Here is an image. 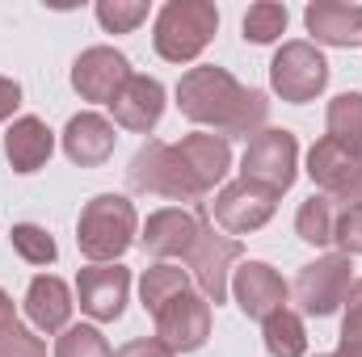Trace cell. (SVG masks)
Masks as SVG:
<instances>
[{
    "mask_svg": "<svg viewBox=\"0 0 362 357\" xmlns=\"http://www.w3.org/2000/svg\"><path fill=\"white\" fill-rule=\"evenodd\" d=\"M127 290H131V269H122V265H89L76 273L81 311H89L93 320H101V324H114L122 315Z\"/></svg>",
    "mask_w": 362,
    "mask_h": 357,
    "instance_id": "obj_14",
    "label": "cell"
},
{
    "mask_svg": "<svg viewBox=\"0 0 362 357\" xmlns=\"http://www.w3.org/2000/svg\"><path fill=\"white\" fill-rule=\"evenodd\" d=\"M152 320H156V341H165L173 353L202 349L206 337H211V303L202 294H194V290H185L173 303H165Z\"/></svg>",
    "mask_w": 362,
    "mask_h": 357,
    "instance_id": "obj_10",
    "label": "cell"
},
{
    "mask_svg": "<svg viewBox=\"0 0 362 357\" xmlns=\"http://www.w3.org/2000/svg\"><path fill=\"white\" fill-rule=\"evenodd\" d=\"M303 21L320 47H362V4L316 0V4H308Z\"/></svg>",
    "mask_w": 362,
    "mask_h": 357,
    "instance_id": "obj_17",
    "label": "cell"
},
{
    "mask_svg": "<svg viewBox=\"0 0 362 357\" xmlns=\"http://www.w3.org/2000/svg\"><path fill=\"white\" fill-rule=\"evenodd\" d=\"M144 17H148V4L144 0H101L97 4V21L110 34H131Z\"/></svg>",
    "mask_w": 362,
    "mask_h": 357,
    "instance_id": "obj_29",
    "label": "cell"
},
{
    "mask_svg": "<svg viewBox=\"0 0 362 357\" xmlns=\"http://www.w3.org/2000/svg\"><path fill=\"white\" fill-rule=\"evenodd\" d=\"M127 181L135 193H156V198H173V202H198L202 189L194 173L185 169V160L177 156L173 143H144L135 156H131V169H127Z\"/></svg>",
    "mask_w": 362,
    "mask_h": 357,
    "instance_id": "obj_4",
    "label": "cell"
},
{
    "mask_svg": "<svg viewBox=\"0 0 362 357\" xmlns=\"http://www.w3.org/2000/svg\"><path fill=\"white\" fill-rule=\"evenodd\" d=\"M240 240L236 236H215L211 227H202L198 244L189 248L185 265H189V277L198 282V294L206 303H223L228 298V269L240 261Z\"/></svg>",
    "mask_w": 362,
    "mask_h": 357,
    "instance_id": "obj_9",
    "label": "cell"
},
{
    "mask_svg": "<svg viewBox=\"0 0 362 357\" xmlns=\"http://www.w3.org/2000/svg\"><path fill=\"white\" fill-rule=\"evenodd\" d=\"M346 257H362V206H346L337 214V240Z\"/></svg>",
    "mask_w": 362,
    "mask_h": 357,
    "instance_id": "obj_32",
    "label": "cell"
},
{
    "mask_svg": "<svg viewBox=\"0 0 362 357\" xmlns=\"http://www.w3.org/2000/svg\"><path fill=\"white\" fill-rule=\"evenodd\" d=\"M308 177L316 181L333 202L362 206V156L346 152L329 135L312 143V152H308Z\"/></svg>",
    "mask_w": 362,
    "mask_h": 357,
    "instance_id": "obj_8",
    "label": "cell"
},
{
    "mask_svg": "<svg viewBox=\"0 0 362 357\" xmlns=\"http://www.w3.org/2000/svg\"><path fill=\"white\" fill-rule=\"evenodd\" d=\"M72 307H76L72 303V290L55 273H38L30 282V290H25V315L42 332H64L68 320H72Z\"/></svg>",
    "mask_w": 362,
    "mask_h": 357,
    "instance_id": "obj_21",
    "label": "cell"
},
{
    "mask_svg": "<svg viewBox=\"0 0 362 357\" xmlns=\"http://www.w3.org/2000/svg\"><path fill=\"white\" fill-rule=\"evenodd\" d=\"M270 85L282 101L303 105L329 85V63L312 42H282V51L270 63Z\"/></svg>",
    "mask_w": 362,
    "mask_h": 357,
    "instance_id": "obj_7",
    "label": "cell"
},
{
    "mask_svg": "<svg viewBox=\"0 0 362 357\" xmlns=\"http://www.w3.org/2000/svg\"><path fill=\"white\" fill-rule=\"evenodd\" d=\"M320 357H350V353H341V349H337V353H320Z\"/></svg>",
    "mask_w": 362,
    "mask_h": 357,
    "instance_id": "obj_36",
    "label": "cell"
},
{
    "mask_svg": "<svg viewBox=\"0 0 362 357\" xmlns=\"http://www.w3.org/2000/svg\"><path fill=\"white\" fill-rule=\"evenodd\" d=\"M215 223L232 236H249L257 227H266L274 219V206H278V193L262 189V185H249V181H232L215 193Z\"/></svg>",
    "mask_w": 362,
    "mask_h": 357,
    "instance_id": "obj_11",
    "label": "cell"
},
{
    "mask_svg": "<svg viewBox=\"0 0 362 357\" xmlns=\"http://www.w3.org/2000/svg\"><path fill=\"white\" fill-rule=\"evenodd\" d=\"M55 357H114L110 353V345H105V337L89 328V324H72V328H64V337L55 341Z\"/></svg>",
    "mask_w": 362,
    "mask_h": 357,
    "instance_id": "obj_28",
    "label": "cell"
},
{
    "mask_svg": "<svg viewBox=\"0 0 362 357\" xmlns=\"http://www.w3.org/2000/svg\"><path fill=\"white\" fill-rule=\"evenodd\" d=\"M215 30H219V8L211 0H169L156 17L152 47L169 63H189L206 51Z\"/></svg>",
    "mask_w": 362,
    "mask_h": 357,
    "instance_id": "obj_3",
    "label": "cell"
},
{
    "mask_svg": "<svg viewBox=\"0 0 362 357\" xmlns=\"http://www.w3.org/2000/svg\"><path fill=\"white\" fill-rule=\"evenodd\" d=\"M13 324H17V315H13V298H8V294L0 290V337H4V332H8Z\"/></svg>",
    "mask_w": 362,
    "mask_h": 357,
    "instance_id": "obj_35",
    "label": "cell"
},
{
    "mask_svg": "<svg viewBox=\"0 0 362 357\" xmlns=\"http://www.w3.org/2000/svg\"><path fill=\"white\" fill-rule=\"evenodd\" d=\"M286 17H291L286 4H274V0L249 4V13H245V38L257 42V47H266V42H274L286 30Z\"/></svg>",
    "mask_w": 362,
    "mask_h": 357,
    "instance_id": "obj_26",
    "label": "cell"
},
{
    "mask_svg": "<svg viewBox=\"0 0 362 357\" xmlns=\"http://www.w3.org/2000/svg\"><path fill=\"white\" fill-rule=\"evenodd\" d=\"M295 169H299V143L291 131H262L249 139L245 160H240V181L262 185L270 193H286L295 185Z\"/></svg>",
    "mask_w": 362,
    "mask_h": 357,
    "instance_id": "obj_5",
    "label": "cell"
},
{
    "mask_svg": "<svg viewBox=\"0 0 362 357\" xmlns=\"http://www.w3.org/2000/svg\"><path fill=\"white\" fill-rule=\"evenodd\" d=\"M114 357H177L165 341H156V337H139V341H131V345H122Z\"/></svg>",
    "mask_w": 362,
    "mask_h": 357,
    "instance_id": "obj_33",
    "label": "cell"
},
{
    "mask_svg": "<svg viewBox=\"0 0 362 357\" xmlns=\"http://www.w3.org/2000/svg\"><path fill=\"white\" fill-rule=\"evenodd\" d=\"M0 357H47V345H42L30 328L13 324V328L0 337Z\"/></svg>",
    "mask_w": 362,
    "mask_h": 357,
    "instance_id": "obj_31",
    "label": "cell"
},
{
    "mask_svg": "<svg viewBox=\"0 0 362 357\" xmlns=\"http://www.w3.org/2000/svg\"><path fill=\"white\" fill-rule=\"evenodd\" d=\"M21 105V85L17 80H8V76H0V122L4 118H13V109Z\"/></svg>",
    "mask_w": 362,
    "mask_h": 357,
    "instance_id": "obj_34",
    "label": "cell"
},
{
    "mask_svg": "<svg viewBox=\"0 0 362 357\" xmlns=\"http://www.w3.org/2000/svg\"><path fill=\"white\" fill-rule=\"evenodd\" d=\"M337 349L350 357H362V277L346 294V320H341V345Z\"/></svg>",
    "mask_w": 362,
    "mask_h": 357,
    "instance_id": "obj_30",
    "label": "cell"
},
{
    "mask_svg": "<svg viewBox=\"0 0 362 357\" xmlns=\"http://www.w3.org/2000/svg\"><path fill=\"white\" fill-rule=\"evenodd\" d=\"M202 214L194 210H181V206H169V210H156L148 223H144V253L156 257V261H173V257H189V248L198 244L202 236Z\"/></svg>",
    "mask_w": 362,
    "mask_h": 357,
    "instance_id": "obj_13",
    "label": "cell"
},
{
    "mask_svg": "<svg viewBox=\"0 0 362 357\" xmlns=\"http://www.w3.org/2000/svg\"><path fill=\"white\" fill-rule=\"evenodd\" d=\"M177 109L198 122L215 126L219 139H253L266 131L270 101L262 89H245L232 72L223 68H189L177 85Z\"/></svg>",
    "mask_w": 362,
    "mask_h": 357,
    "instance_id": "obj_1",
    "label": "cell"
},
{
    "mask_svg": "<svg viewBox=\"0 0 362 357\" xmlns=\"http://www.w3.org/2000/svg\"><path fill=\"white\" fill-rule=\"evenodd\" d=\"M110 109H114V122L122 131L148 135V131H156V122L165 114V85L152 80V76H131L122 85V92L110 101Z\"/></svg>",
    "mask_w": 362,
    "mask_h": 357,
    "instance_id": "obj_16",
    "label": "cell"
},
{
    "mask_svg": "<svg viewBox=\"0 0 362 357\" xmlns=\"http://www.w3.org/2000/svg\"><path fill=\"white\" fill-rule=\"evenodd\" d=\"M135 206L122 193H97L85 202L76 223V244L89 257V265H118V257L135 244Z\"/></svg>",
    "mask_w": 362,
    "mask_h": 357,
    "instance_id": "obj_2",
    "label": "cell"
},
{
    "mask_svg": "<svg viewBox=\"0 0 362 357\" xmlns=\"http://www.w3.org/2000/svg\"><path fill=\"white\" fill-rule=\"evenodd\" d=\"M329 139L362 156V92H341L329 101Z\"/></svg>",
    "mask_w": 362,
    "mask_h": 357,
    "instance_id": "obj_24",
    "label": "cell"
},
{
    "mask_svg": "<svg viewBox=\"0 0 362 357\" xmlns=\"http://www.w3.org/2000/svg\"><path fill=\"white\" fill-rule=\"evenodd\" d=\"M350 286H354V261L346 253H329V257H316L312 265L299 269V277H295V303H299L303 315L325 320V315H333L346 303Z\"/></svg>",
    "mask_w": 362,
    "mask_h": 357,
    "instance_id": "obj_6",
    "label": "cell"
},
{
    "mask_svg": "<svg viewBox=\"0 0 362 357\" xmlns=\"http://www.w3.org/2000/svg\"><path fill=\"white\" fill-rule=\"evenodd\" d=\"M51 152H55V135H51V126H47L42 118H34V114L17 118V122L8 126V135H4V156H8L13 173H38V169L51 160Z\"/></svg>",
    "mask_w": 362,
    "mask_h": 357,
    "instance_id": "obj_20",
    "label": "cell"
},
{
    "mask_svg": "<svg viewBox=\"0 0 362 357\" xmlns=\"http://www.w3.org/2000/svg\"><path fill=\"white\" fill-rule=\"evenodd\" d=\"M173 147H177V156L185 160V169L194 173V181H198L202 193H211L219 181L228 177V169H232V147H228V139H219V135L198 131V135H185Z\"/></svg>",
    "mask_w": 362,
    "mask_h": 357,
    "instance_id": "obj_19",
    "label": "cell"
},
{
    "mask_svg": "<svg viewBox=\"0 0 362 357\" xmlns=\"http://www.w3.org/2000/svg\"><path fill=\"white\" fill-rule=\"evenodd\" d=\"M262 337H266V353L270 357H303L308 353L303 320L291 307H282V311H274L270 320H262Z\"/></svg>",
    "mask_w": 362,
    "mask_h": 357,
    "instance_id": "obj_25",
    "label": "cell"
},
{
    "mask_svg": "<svg viewBox=\"0 0 362 357\" xmlns=\"http://www.w3.org/2000/svg\"><path fill=\"white\" fill-rule=\"evenodd\" d=\"M185 290H189V273L181 265H169V261H156L139 277V298H144V311H152V315L165 303H173L177 294H185Z\"/></svg>",
    "mask_w": 362,
    "mask_h": 357,
    "instance_id": "obj_23",
    "label": "cell"
},
{
    "mask_svg": "<svg viewBox=\"0 0 362 357\" xmlns=\"http://www.w3.org/2000/svg\"><path fill=\"white\" fill-rule=\"evenodd\" d=\"M232 294H236V307H240L249 320H270L274 311L286 307V282H282L278 269L266 265V261H245V265L236 269Z\"/></svg>",
    "mask_w": 362,
    "mask_h": 357,
    "instance_id": "obj_15",
    "label": "cell"
},
{
    "mask_svg": "<svg viewBox=\"0 0 362 357\" xmlns=\"http://www.w3.org/2000/svg\"><path fill=\"white\" fill-rule=\"evenodd\" d=\"M114 122L101 118V114H76L68 126H64V152L72 164L81 169H97L114 156Z\"/></svg>",
    "mask_w": 362,
    "mask_h": 357,
    "instance_id": "obj_18",
    "label": "cell"
},
{
    "mask_svg": "<svg viewBox=\"0 0 362 357\" xmlns=\"http://www.w3.org/2000/svg\"><path fill=\"white\" fill-rule=\"evenodd\" d=\"M337 202L329 198V193H312L303 206H299V214H295V231H299V240L303 244H316V248H325V244H333L337 240Z\"/></svg>",
    "mask_w": 362,
    "mask_h": 357,
    "instance_id": "obj_22",
    "label": "cell"
},
{
    "mask_svg": "<svg viewBox=\"0 0 362 357\" xmlns=\"http://www.w3.org/2000/svg\"><path fill=\"white\" fill-rule=\"evenodd\" d=\"M13 248H17V257L30 261V265H51V261L59 257L55 240H51L47 227H38V223H17V227H13Z\"/></svg>",
    "mask_w": 362,
    "mask_h": 357,
    "instance_id": "obj_27",
    "label": "cell"
},
{
    "mask_svg": "<svg viewBox=\"0 0 362 357\" xmlns=\"http://www.w3.org/2000/svg\"><path fill=\"white\" fill-rule=\"evenodd\" d=\"M131 76H135V72H131L127 55L114 51V47H89V51H81V59L72 63V89L81 92V101H101V105H110Z\"/></svg>",
    "mask_w": 362,
    "mask_h": 357,
    "instance_id": "obj_12",
    "label": "cell"
}]
</instances>
